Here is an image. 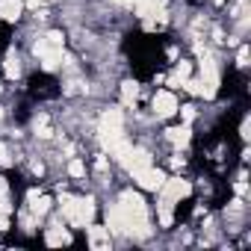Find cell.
I'll return each instance as SVG.
<instances>
[{"label": "cell", "instance_id": "6da1fadb", "mask_svg": "<svg viewBox=\"0 0 251 251\" xmlns=\"http://www.w3.org/2000/svg\"><path fill=\"white\" fill-rule=\"evenodd\" d=\"M98 133H100L103 148H106L112 157H118V160L127 157L130 142L124 139V115H121V109L109 106V109L100 115V121H98Z\"/></svg>", "mask_w": 251, "mask_h": 251}, {"label": "cell", "instance_id": "7a4b0ae2", "mask_svg": "<svg viewBox=\"0 0 251 251\" xmlns=\"http://www.w3.org/2000/svg\"><path fill=\"white\" fill-rule=\"evenodd\" d=\"M118 207L124 213V222H127V230L124 233H130V236H148L151 233V227H148V207H145L139 192H133V189L121 192Z\"/></svg>", "mask_w": 251, "mask_h": 251}, {"label": "cell", "instance_id": "3957f363", "mask_svg": "<svg viewBox=\"0 0 251 251\" xmlns=\"http://www.w3.org/2000/svg\"><path fill=\"white\" fill-rule=\"evenodd\" d=\"M62 45H65V36L62 33H48V36H42L39 42H36V56L42 59V65L48 68V71H53L59 62H62Z\"/></svg>", "mask_w": 251, "mask_h": 251}, {"label": "cell", "instance_id": "277c9868", "mask_svg": "<svg viewBox=\"0 0 251 251\" xmlns=\"http://www.w3.org/2000/svg\"><path fill=\"white\" fill-rule=\"evenodd\" d=\"M198 53H201V95L204 98H216V92H219V68H216V59L204 50V48H198Z\"/></svg>", "mask_w": 251, "mask_h": 251}, {"label": "cell", "instance_id": "5b68a950", "mask_svg": "<svg viewBox=\"0 0 251 251\" xmlns=\"http://www.w3.org/2000/svg\"><path fill=\"white\" fill-rule=\"evenodd\" d=\"M133 6H136V15L145 21H151L154 15L160 24L166 21V0H133Z\"/></svg>", "mask_w": 251, "mask_h": 251}, {"label": "cell", "instance_id": "8992f818", "mask_svg": "<svg viewBox=\"0 0 251 251\" xmlns=\"http://www.w3.org/2000/svg\"><path fill=\"white\" fill-rule=\"evenodd\" d=\"M133 177H136V183H139L142 189H148V192H157V189L166 183V172H160V169H154V166L142 169V172L133 175Z\"/></svg>", "mask_w": 251, "mask_h": 251}, {"label": "cell", "instance_id": "52a82bcc", "mask_svg": "<svg viewBox=\"0 0 251 251\" xmlns=\"http://www.w3.org/2000/svg\"><path fill=\"white\" fill-rule=\"evenodd\" d=\"M160 192H163V198H169V201H180V198H186V195L192 192V186H189V180H180V177L169 180V177H166V183L160 186Z\"/></svg>", "mask_w": 251, "mask_h": 251}, {"label": "cell", "instance_id": "ba28073f", "mask_svg": "<svg viewBox=\"0 0 251 251\" xmlns=\"http://www.w3.org/2000/svg\"><path fill=\"white\" fill-rule=\"evenodd\" d=\"M154 112L160 115V118H169V115H175L177 112V98L172 95V92H157L154 95Z\"/></svg>", "mask_w": 251, "mask_h": 251}, {"label": "cell", "instance_id": "9c48e42d", "mask_svg": "<svg viewBox=\"0 0 251 251\" xmlns=\"http://www.w3.org/2000/svg\"><path fill=\"white\" fill-rule=\"evenodd\" d=\"M121 163L127 166V172H130V175H139L142 169H148V166H151V154H148V151H133V148H130V151H127V157H124Z\"/></svg>", "mask_w": 251, "mask_h": 251}, {"label": "cell", "instance_id": "30bf717a", "mask_svg": "<svg viewBox=\"0 0 251 251\" xmlns=\"http://www.w3.org/2000/svg\"><path fill=\"white\" fill-rule=\"evenodd\" d=\"M95 219V201L92 198H77V210H74V222L71 225H92Z\"/></svg>", "mask_w": 251, "mask_h": 251}, {"label": "cell", "instance_id": "8fae6325", "mask_svg": "<svg viewBox=\"0 0 251 251\" xmlns=\"http://www.w3.org/2000/svg\"><path fill=\"white\" fill-rule=\"evenodd\" d=\"M106 227H112V230H118V233L127 230V222H124V213H121L118 204H112V207L106 210Z\"/></svg>", "mask_w": 251, "mask_h": 251}, {"label": "cell", "instance_id": "7c38bea8", "mask_svg": "<svg viewBox=\"0 0 251 251\" xmlns=\"http://www.w3.org/2000/svg\"><path fill=\"white\" fill-rule=\"evenodd\" d=\"M21 9H24V0H0V15L6 21H18Z\"/></svg>", "mask_w": 251, "mask_h": 251}, {"label": "cell", "instance_id": "4fadbf2b", "mask_svg": "<svg viewBox=\"0 0 251 251\" xmlns=\"http://www.w3.org/2000/svg\"><path fill=\"white\" fill-rule=\"evenodd\" d=\"M89 245L95 251L109 248V227H89Z\"/></svg>", "mask_w": 251, "mask_h": 251}, {"label": "cell", "instance_id": "5bb4252c", "mask_svg": "<svg viewBox=\"0 0 251 251\" xmlns=\"http://www.w3.org/2000/svg\"><path fill=\"white\" fill-rule=\"evenodd\" d=\"M50 210V198L48 195H39L36 189H30V213L33 216H45Z\"/></svg>", "mask_w": 251, "mask_h": 251}, {"label": "cell", "instance_id": "9a60e30c", "mask_svg": "<svg viewBox=\"0 0 251 251\" xmlns=\"http://www.w3.org/2000/svg\"><path fill=\"white\" fill-rule=\"evenodd\" d=\"M45 239H48V245H68V242H71V233H68L62 225H53V227H48Z\"/></svg>", "mask_w": 251, "mask_h": 251}, {"label": "cell", "instance_id": "2e32d148", "mask_svg": "<svg viewBox=\"0 0 251 251\" xmlns=\"http://www.w3.org/2000/svg\"><path fill=\"white\" fill-rule=\"evenodd\" d=\"M169 133V142L172 145H177V148H186L189 145V124H180V127H172V130H166Z\"/></svg>", "mask_w": 251, "mask_h": 251}, {"label": "cell", "instance_id": "e0dca14e", "mask_svg": "<svg viewBox=\"0 0 251 251\" xmlns=\"http://www.w3.org/2000/svg\"><path fill=\"white\" fill-rule=\"evenodd\" d=\"M136 98H139V89H136V83H133V80L121 83V103H124V106H133V103H136Z\"/></svg>", "mask_w": 251, "mask_h": 251}, {"label": "cell", "instance_id": "ac0fdd59", "mask_svg": "<svg viewBox=\"0 0 251 251\" xmlns=\"http://www.w3.org/2000/svg\"><path fill=\"white\" fill-rule=\"evenodd\" d=\"M3 71H6V77H9V80H15V77L21 74V59H18V53H15V50H9V53H6Z\"/></svg>", "mask_w": 251, "mask_h": 251}, {"label": "cell", "instance_id": "d6986e66", "mask_svg": "<svg viewBox=\"0 0 251 251\" xmlns=\"http://www.w3.org/2000/svg\"><path fill=\"white\" fill-rule=\"evenodd\" d=\"M172 204L175 201H169V198H160V204H157V216H160V225L163 227L172 225Z\"/></svg>", "mask_w": 251, "mask_h": 251}, {"label": "cell", "instance_id": "ffe728a7", "mask_svg": "<svg viewBox=\"0 0 251 251\" xmlns=\"http://www.w3.org/2000/svg\"><path fill=\"white\" fill-rule=\"evenodd\" d=\"M74 210H77V198L65 195V198H62V216H65L68 222H74Z\"/></svg>", "mask_w": 251, "mask_h": 251}, {"label": "cell", "instance_id": "44dd1931", "mask_svg": "<svg viewBox=\"0 0 251 251\" xmlns=\"http://www.w3.org/2000/svg\"><path fill=\"white\" fill-rule=\"evenodd\" d=\"M68 175H71V177H83V175H86V166H83L80 160H71V163H68Z\"/></svg>", "mask_w": 251, "mask_h": 251}, {"label": "cell", "instance_id": "7402d4cb", "mask_svg": "<svg viewBox=\"0 0 251 251\" xmlns=\"http://www.w3.org/2000/svg\"><path fill=\"white\" fill-rule=\"evenodd\" d=\"M36 133H39L42 139L50 136V124H48V118H39V121H36Z\"/></svg>", "mask_w": 251, "mask_h": 251}, {"label": "cell", "instance_id": "603a6c76", "mask_svg": "<svg viewBox=\"0 0 251 251\" xmlns=\"http://www.w3.org/2000/svg\"><path fill=\"white\" fill-rule=\"evenodd\" d=\"M189 71H192V68H189V62H177V68H175V77L183 83V80L189 77Z\"/></svg>", "mask_w": 251, "mask_h": 251}, {"label": "cell", "instance_id": "cb8c5ba5", "mask_svg": "<svg viewBox=\"0 0 251 251\" xmlns=\"http://www.w3.org/2000/svg\"><path fill=\"white\" fill-rule=\"evenodd\" d=\"M0 166H12V157H9V148L0 142Z\"/></svg>", "mask_w": 251, "mask_h": 251}, {"label": "cell", "instance_id": "d4e9b609", "mask_svg": "<svg viewBox=\"0 0 251 251\" xmlns=\"http://www.w3.org/2000/svg\"><path fill=\"white\" fill-rule=\"evenodd\" d=\"M180 115H183V124H189L195 118V106H180Z\"/></svg>", "mask_w": 251, "mask_h": 251}, {"label": "cell", "instance_id": "484cf974", "mask_svg": "<svg viewBox=\"0 0 251 251\" xmlns=\"http://www.w3.org/2000/svg\"><path fill=\"white\" fill-rule=\"evenodd\" d=\"M236 65H248V48H245V45H242L239 53H236Z\"/></svg>", "mask_w": 251, "mask_h": 251}, {"label": "cell", "instance_id": "4316f807", "mask_svg": "<svg viewBox=\"0 0 251 251\" xmlns=\"http://www.w3.org/2000/svg\"><path fill=\"white\" fill-rule=\"evenodd\" d=\"M248 130H251V121L245 118V121H242V127H239V136H242V139H248V136H251Z\"/></svg>", "mask_w": 251, "mask_h": 251}, {"label": "cell", "instance_id": "83f0119b", "mask_svg": "<svg viewBox=\"0 0 251 251\" xmlns=\"http://www.w3.org/2000/svg\"><path fill=\"white\" fill-rule=\"evenodd\" d=\"M9 195V183H6V177H0V198H6Z\"/></svg>", "mask_w": 251, "mask_h": 251}, {"label": "cell", "instance_id": "f1b7e54d", "mask_svg": "<svg viewBox=\"0 0 251 251\" xmlns=\"http://www.w3.org/2000/svg\"><path fill=\"white\" fill-rule=\"evenodd\" d=\"M0 213H3V216H9V213H12V207H9V201H6V198H0Z\"/></svg>", "mask_w": 251, "mask_h": 251}, {"label": "cell", "instance_id": "f546056e", "mask_svg": "<svg viewBox=\"0 0 251 251\" xmlns=\"http://www.w3.org/2000/svg\"><path fill=\"white\" fill-rule=\"evenodd\" d=\"M6 227H9V222H6V216H3V213H0V230H6Z\"/></svg>", "mask_w": 251, "mask_h": 251}, {"label": "cell", "instance_id": "4dcf8cb0", "mask_svg": "<svg viewBox=\"0 0 251 251\" xmlns=\"http://www.w3.org/2000/svg\"><path fill=\"white\" fill-rule=\"evenodd\" d=\"M27 3H30V6H39V3H42V0H27Z\"/></svg>", "mask_w": 251, "mask_h": 251}, {"label": "cell", "instance_id": "1f68e13d", "mask_svg": "<svg viewBox=\"0 0 251 251\" xmlns=\"http://www.w3.org/2000/svg\"><path fill=\"white\" fill-rule=\"evenodd\" d=\"M0 121H3V106H0Z\"/></svg>", "mask_w": 251, "mask_h": 251}]
</instances>
